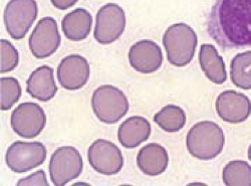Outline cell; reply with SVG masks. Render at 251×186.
Instances as JSON below:
<instances>
[{
    "label": "cell",
    "mask_w": 251,
    "mask_h": 186,
    "mask_svg": "<svg viewBox=\"0 0 251 186\" xmlns=\"http://www.w3.org/2000/svg\"><path fill=\"white\" fill-rule=\"evenodd\" d=\"M222 178L227 186H251V166L241 160L229 162L223 169Z\"/></svg>",
    "instance_id": "7402d4cb"
},
{
    "label": "cell",
    "mask_w": 251,
    "mask_h": 186,
    "mask_svg": "<svg viewBox=\"0 0 251 186\" xmlns=\"http://www.w3.org/2000/svg\"><path fill=\"white\" fill-rule=\"evenodd\" d=\"M78 0H50L52 5L59 9V10H66L73 7Z\"/></svg>",
    "instance_id": "484cf974"
},
{
    "label": "cell",
    "mask_w": 251,
    "mask_h": 186,
    "mask_svg": "<svg viewBox=\"0 0 251 186\" xmlns=\"http://www.w3.org/2000/svg\"><path fill=\"white\" fill-rule=\"evenodd\" d=\"M60 33L56 20L50 16L41 18L29 36L28 45L32 55L44 59L53 54L60 46Z\"/></svg>",
    "instance_id": "8fae6325"
},
{
    "label": "cell",
    "mask_w": 251,
    "mask_h": 186,
    "mask_svg": "<svg viewBox=\"0 0 251 186\" xmlns=\"http://www.w3.org/2000/svg\"><path fill=\"white\" fill-rule=\"evenodd\" d=\"M230 78L237 88L251 90V51L240 53L232 58Z\"/></svg>",
    "instance_id": "ffe728a7"
},
{
    "label": "cell",
    "mask_w": 251,
    "mask_h": 186,
    "mask_svg": "<svg viewBox=\"0 0 251 186\" xmlns=\"http://www.w3.org/2000/svg\"><path fill=\"white\" fill-rule=\"evenodd\" d=\"M53 69L49 66L37 68L26 81V92L40 102H49L57 93Z\"/></svg>",
    "instance_id": "e0dca14e"
},
{
    "label": "cell",
    "mask_w": 251,
    "mask_h": 186,
    "mask_svg": "<svg viewBox=\"0 0 251 186\" xmlns=\"http://www.w3.org/2000/svg\"><path fill=\"white\" fill-rule=\"evenodd\" d=\"M17 185H22V186H49L50 183L47 178V174L44 170H38L32 174H30L27 177H25L23 179H20L17 182Z\"/></svg>",
    "instance_id": "d4e9b609"
},
{
    "label": "cell",
    "mask_w": 251,
    "mask_h": 186,
    "mask_svg": "<svg viewBox=\"0 0 251 186\" xmlns=\"http://www.w3.org/2000/svg\"><path fill=\"white\" fill-rule=\"evenodd\" d=\"M169 164L167 150L157 143H150L142 147L137 155V165L146 175L157 176L162 174Z\"/></svg>",
    "instance_id": "2e32d148"
},
{
    "label": "cell",
    "mask_w": 251,
    "mask_h": 186,
    "mask_svg": "<svg viewBox=\"0 0 251 186\" xmlns=\"http://www.w3.org/2000/svg\"><path fill=\"white\" fill-rule=\"evenodd\" d=\"M248 158H249V160L251 161V145H250L249 148H248Z\"/></svg>",
    "instance_id": "4316f807"
},
{
    "label": "cell",
    "mask_w": 251,
    "mask_h": 186,
    "mask_svg": "<svg viewBox=\"0 0 251 186\" xmlns=\"http://www.w3.org/2000/svg\"><path fill=\"white\" fill-rule=\"evenodd\" d=\"M218 116L227 123L239 124L251 114V101L242 93L225 91L221 93L215 103Z\"/></svg>",
    "instance_id": "4fadbf2b"
},
{
    "label": "cell",
    "mask_w": 251,
    "mask_h": 186,
    "mask_svg": "<svg viewBox=\"0 0 251 186\" xmlns=\"http://www.w3.org/2000/svg\"><path fill=\"white\" fill-rule=\"evenodd\" d=\"M201 70L209 80L216 85H222L227 80L226 68L223 58L212 45H202L199 52Z\"/></svg>",
    "instance_id": "d6986e66"
},
{
    "label": "cell",
    "mask_w": 251,
    "mask_h": 186,
    "mask_svg": "<svg viewBox=\"0 0 251 186\" xmlns=\"http://www.w3.org/2000/svg\"><path fill=\"white\" fill-rule=\"evenodd\" d=\"M129 61L131 67L141 74L155 73L163 64L162 50L153 40H140L131 47Z\"/></svg>",
    "instance_id": "5bb4252c"
},
{
    "label": "cell",
    "mask_w": 251,
    "mask_h": 186,
    "mask_svg": "<svg viewBox=\"0 0 251 186\" xmlns=\"http://www.w3.org/2000/svg\"><path fill=\"white\" fill-rule=\"evenodd\" d=\"M47 115L38 104L32 102L18 105L11 114L10 125L18 136L32 139L37 137L46 127Z\"/></svg>",
    "instance_id": "9c48e42d"
},
{
    "label": "cell",
    "mask_w": 251,
    "mask_h": 186,
    "mask_svg": "<svg viewBox=\"0 0 251 186\" xmlns=\"http://www.w3.org/2000/svg\"><path fill=\"white\" fill-rule=\"evenodd\" d=\"M163 45L169 63L178 68L189 65L198 45L195 30L186 24H176L167 28L163 35Z\"/></svg>",
    "instance_id": "3957f363"
},
{
    "label": "cell",
    "mask_w": 251,
    "mask_h": 186,
    "mask_svg": "<svg viewBox=\"0 0 251 186\" xmlns=\"http://www.w3.org/2000/svg\"><path fill=\"white\" fill-rule=\"evenodd\" d=\"M93 17L85 8H76L61 20V28L66 37L73 41L86 39L91 33Z\"/></svg>",
    "instance_id": "ac0fdd59"
},
{
    "label": "cell",
    "mask_w": 251,
    "mask_h": 186,
    "mask_svg": "<svg viewBox=\"0 0 251 186\" xmlns=\"http://www.w3.org/2000/svg\"><path fill=\"white\" fill-rule=\"evenodd\" d=\"M92 107L99 121L113 125L128 113L130 104L128 98L119 88L102 85L93 94Z\"/></svg>",
    "instance_id": "277c9868"
},
{
    "label": "cell",
    "mask_w": 251,
    "mask_h": 186,
    "mask_svg": "<svg viewBox=\"0 0 251 186\" xmlns=\"http://www.w3.org/2000/svg\"><path fill=\"white\" fill-rule=\"evenodd\" d=\"M224 132L219 125L211 121L199 122L189 130L186 146L189 153L199 160L216 158L223 150Z\"/></svg>",
    "instance_id": "7a4b0ae2"
},
{
    "label": "cell",
    "mask_w": 251,
    "mask_h": 186,
    "mask_svg": "<svg viewBox=\"0 0 251 186\" xmlns=\"http://www.w3.org/2000/svg\"><path fill=\"white\" fill-rule=\"evenodd\" d=\"M186 120L184 110L176 105H167L154 116V121L157 125L169 133L178 132L183 129Z\"/></svg>",
    "instance_id": "44dd1931"
},
{
    "label": "cell",
    "mask_w": 251,
    "mask_h": 186,
    "mask_svg": "<svg viewBox=\"0 0 251 186\" xmlns=\"http://www.w3.org/2000/svg\"><path fill=\"white\" fill-rule=\"evenodd\" d=\"M206 27L223 51L251 47V0H216Z\"/></svg>",
    "instance_id": "6da1fadb"
},
{
    "label": "cell",
    "mask_w": 251,
    "mask_h": 186,
    "mask_svg": "<svg viewBox=\"0 0 251 186\" xmlns=\"http://www.w3.org/2000/svg\"><path fill=\"white\" fill-rule=\"evenodd\" d=\"M126 14L116 3L101 6L96 17L94 37L100 45H110L118 40L126 28Z\"/></svg>",
    "instance_id": "ba28073f"
},
{
    "label": "cell",
    "mask_w": 251,
    "mask_h": 186,
    "mask_svg": "<svg viewBox=\"0 0 251 186\" xmlns=\"http://www.w3.org/2000/svg\"><path fill=\"white\" fill-rule=\"evenodd\" d=\"M48 151L41 142L16 141L8 147L5 154L7 167L15 173H25L43 164Z\"/></svg>",
    "instance_id": "5b68a950"
},
{
    "label": "cell",
    "mask_w": 251,
    "mask_h": 186,
    "mask_svg": "<svg viewBox=\"0 0 251 186\" xmlns=\"http://www.w3.org/2000/svg\"><path fill=\"white\" fill-rule=\"evenodd\" d=\"M83 168V161L78 150L73 146L57 148L50 157L49 171L55 186L66 185L77 178Z\"/></svg>",
    "instance_id": "52a82bcc"
},
{
    "label": "cell",
    "mask_w": 251,
    "mask_h": 186,
    "mask_svg": "<svg viewBox=\"0 0 251 186\" xmlns=\"http://www.w3.org/2000/svg\"><path fill=\"white\" fill-rule=\"evenodd\" d=\"M88 159L95 171L102 175L118 174L124 166V157L121 149L115 143L98 139L88 150Z\"/></svg>",
    "instance_id": "30bf717a"
},
{
    "label": "cell",
    "mask_w": 251,
    "mask_h": 186,
    "mask_svg": "<svg viewBox=\"0 0 251 186\" xmlns=\"http://www.w3.org/2000/svg\"><path fill=\"white\" fill-rule=\"evenodd\" d=\"M1 74L9 73L16 69L19 63V53L7 39H1Z\"/></svg>",
    "instance_id": "cb8c5ba5"
},
{
    "label": "cell",
    "mask_w": 251,
    "mask_h": 186,
    "mask_svg": "<svg viewBox=\"0 0 251 186\" xmlns=\"http://www.w3.org/2000/svg\"><path fill=\"white\" fill-rule=\"evenodd\" d=\"M56 75L62 88L76 91L86 86L90 79L91 67L87 58L79 54H71L60 61Z\"/></svg>",
    "instance_id": "7c38bea8"
},
{
    "label": "cell",
    "mask_w": 251,
    "mask_h": 186,
    "mask_svg": "<svg viewBox=\"0 0 251 186\" xmlns=\"http://www.w3.org/2000/svg\"><path fill=\"white\" fill-rule=\"evenodd\" d=\"M38 14L35 0H10L3 14L4 26L11 38L19 40L25 37Z\"/></svg>",
    "instance_id": "8992f818"
},
{
    "label": "cell",
    "mask_w": 251,
    "mask_h": 186,
    "mask_svg": "<svg viewBox=\"0 0 251 186\" xmlns=\"http://www.w3.org/2000/svg\"><path fill=\"white\" fill-rule=\"evenodd\" d=\"M1 111L10 110L22 97V86L17 79L1 78Z\"/></svg>",
    "instance_id": "603a6c76"
},
{
    "label": "cell",
    "mask_w": 251,
    "mask_h": 186,
    "mask_svg": "<svg viewBox=\"0 0 251 186\" xmlns=\"http://www.w3.org/2000/svg\"><path fill=\"white\" fill-rule=\"evenodd\" d=\"M150 122L140 116H133L124 121L118 130V139L121 145L127 149L138 147L151 135Z\"/></svg>",
    "instance_id": "9a60e30c"
}]
</instances>
